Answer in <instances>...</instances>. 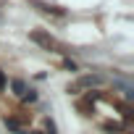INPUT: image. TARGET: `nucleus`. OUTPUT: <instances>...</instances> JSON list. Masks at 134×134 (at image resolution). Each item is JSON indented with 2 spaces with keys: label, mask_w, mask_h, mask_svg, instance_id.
Returning <instances> with one entry per match:
<instances>
[{
  "label": "nucleus",
  "mask_w": 134,
  "mask_h": 134,
  "mask_svg": "<svg viewBox=\"0 0 134 134\" xmlns=\"http://www.w3.org/2000/svg\"><path fill=\"white\" fill-rule=\"evenodd\" d=\"M100 82H103V76H97V74H87V76L76 79L74 84H69V92H82V90H90V87H95V84H100Z\"/></svg>",
  "instance_id": "obj_1"
},
{
  "label": "nucleus",
  "mask_w": 134,
  "mask_h": 134,
  "mask_svg": "<svg viewBox=\"0 0 134 134\" xmlns=\"http://www.w3.org/2000/svg\"><path fill=\"white\" fill-rule=\"evenodd\" d=\"M32 42H37V45H42V47H47V50H50V47H53V50L58 47V45H55V40H53V37H47V34H42V32H32Z\"/></svg>",
  "instance_id": "obj_2"
},
{
  "label": "nucleus",
  "mask_w": 134,
  "mask_h": 134,
  "mask_svg": "<svg viewBox=\"0 0 134 134\" xmlns=\"http://www.w3.org/2000/svg\"><path fill=\"white\" fill-rule=\"evenodd\" d=\"M11 87H13V92H16V95H24V92H26V84H24L21 79H13V82H11Z\"/></svg>",
  "instance_id": "obj_3"
},
{
  "label": "nucleus",
  "mask_w": 134,
  "mask_h": 134,
  "mask_svg": "<svg viewBox=\"0 0 134 134\" xmlns=\"http://www.w3.org/2000/svg\"><path fill=\"white\" fill-rule=\"evenodd\" d=\"M5 84H8V79H5V74H3V71H0V90H3Z\"/></svg>",
  "instance_id": "obj_4"
}]
</instances>
